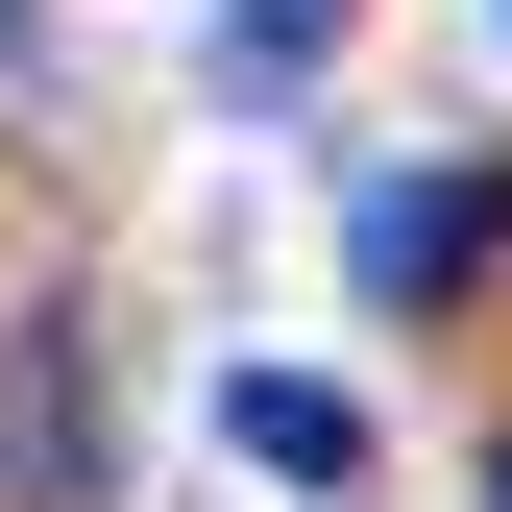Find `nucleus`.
<instances>
[{
  "instance_id": "obj_1",
  "label": "nucleus",
  "mask_w": 512,
  "mask_h": 512,
  "mask_svg": "<svg viewBox=\"0 0 512 512\" xmlns=\"http://www.w3.org/2000/svg\"><path fill=\"white\" fill-rule=\"evenodd\" d=\"M220 439H244L269 488H366V391H317V366H244V391H220Z\"/></svg>"
},
{
  "instance_id": "obj_2",
  "label": "nucleus",
  "mask_w": 512,
  "mask_h": 512,
  "mask_svg": "<svg viewBox=\"0 0 512 512\" xmlns=\"http://www.w3.org/2000/svg\"><path fill=\"white\" fill-rule=\"evenodd\" d=\"M464 244H488V196H464V171H391V196L342 220V269H366V293H464Z\"/></svg>"
},
{
  "instance_id": "obj_3",
  "label": "nucleus",
  "mask_w": 512,
  "mask_h": 512,
  "mask_svg": "<svg viewBox=\"0 0 512 512\" xmlns=\"http://www.w3.org/2000/svg\"><path fill=\"white\" fill-rule=\"evenodd\" d=\"M0 415H25V488H49V512L98 488V415H74V317H25V342H0Z\"/></svg>"
},
{
  "instance_id": "obj_4",
  "label": "nucleus",
  "mask_w": 512,
  "mask_h": 512,
  "mask_svg": "<svg viewBox=\"0 0 512 512\" xmlns=\"http://www.w3.org/2000/svg\"><path fill=\"white\" fill-rule=\"evenodd\" d=\"M342 25H366V0H244V49H269V74H317Z\"/></svg>"
},
{
  "instance_id": "obj_5",
  "label": "nucleus",
  "mask_w": 512,
  "mask_h": 512,
  "mask_svg": "<svg viewBox=\"0 0 512 512\" xmlns=\"http://www.w3.org/2000/svg\"><path fill=\"white\" fill-rule=\"evenodd\" d=\"M488 512H512V464H488Z\"/></svg>"
},
{
  "instance_id": "obj_6",
  "label": "nucleus",
  "mask_w": 512,
  "mask_h": 512,
  "mask_svg": "<svg viewBox=\"0 0 512 512\" xmlns=\"http://www.w3.org/2000/svg\"><path fill=\"white\" fill-rule=\"evenodd\" d=\"M488 25H512V0H488Z\"/></svg>"
}]
</instances>
